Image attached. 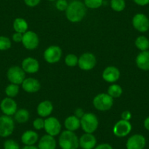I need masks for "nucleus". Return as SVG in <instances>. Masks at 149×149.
<instances>
[{
  "instance_id": "f03ea898",
  "label": "nucleus",
  "mask_w": 149,
  "mask_h": 149,
  "mask_svg": "<svg viewBox=\"0 0 149 149\" xmlns=\"http://www.w3.org/2000/svg\"><path fill=\"white\" fill-rule=\"evenodd\" d=\"M58 145L61 149H78L79 138L74 132L64 130L60 134Z\"/></svg>"
},
{
  "instance_id": "6e6552de",
  "label": "nucleus",
  "mask_w": 149,
  "mask_h": 149,
  "mask_svg": "<svg viewBox=\"0 0 149 149\" xmlns=\"http://www.w3.org/2000/svg\"><path fill=\"white\" fill-rule=\"evenodd\" d=\"M97 64L96 56L91 53H85L83 54L78 58V65L82 70L88 71L94 68Z\"/></svg>"
},
{
  "instance_id": "bb28decb",
  "label": "nucleus",
  "mask_w": 149,
  "mask_h": 149,
  "mask_svg": "<svg viewBox=\"0 0 149 149\" xmlns=\"http://www.w3.org/2000/svg\"><path fill=\"white\" fill-rule=\"evenodd\" d=\"M123 89L118 84H112L107 88V94L113 98H118L121 96Z\"/></svg>"
},
{
  "instance_id": "79ce46f5",
  "label": "nucleus",
  "mask_w": 149,
  "mask_h": 149,
  "mask_svg": "<svg viewBox=\"0 0 149 149\" xmlns=\"http://www.w3.org/2000/svg\"><path fill=\"white\" fill-rule=\"evenodd\" d=\"M143 125L144 127L146 128V130H147L148 131H149V116L145 119L144 123H143Z\"/></svg>"
},
{
  "instance_id": "72a5a7b5",
  "label": "nucleus",
  "mask_w": 149,
  "mask_h": 149,
  "mask_svg": "<svg viewBox=\"0 0 149 149\" xmlns=\"http://www.w3.org/2000/svg\"><path fill=\"white\" fill-rule=\"evenodd\" d=\"M68 5L67 0H56V8L59 11H66Z\"/></svg>"
},
{
  "instance_id": "473e14b6",
  "label": "nucleus",
  "mask_w": 149,
  "mask_h": 149,
  "mask_svg": "<svg viewBox=\"0 0 149 149\" xmlns=\"http://www.w3.org/2000/svg\"><path fill=\"white\" fill-rule=\"evenodd\" d=\"M3 147L4 149H21L19 144L13 139H8L5 140L3 144Z\"/></svg>"
},
{
  "instance_id": "412c9836",
  "label": "nucleus",
  "mask_w": 149,
  "mask_h": 149,
  "mask_svg": "<svg viewBox=\"0 0 149 149\" xmlns=\"http://www.w3.org/2000/svg\"><path fill=\"white\" fill-rule=\"evenodd\" d=\"M37 147L39 149H56V140L54 137L47 134L40 139Z\"/></svg>"
},
{
  "instance_id": "c85d7f7f",
  "label": "nucleus",
  "mask_w": 149,
  "mask_h": 149,
  "mask_svg": "<svg viewBox=\"0 0 149 149\" xmlns=\"http://www.w3.org/2000/svg\"><path fill=\"white\" fill-rule=\"evenodd\" d=\"M110 7L116 12H121L126 8L125 0H111Z\"/></svg>"
},
{
  "instance_id": "58836bf2",
  "label": "nucleus",
  "mask_w": 149,
  "mask_h": 149,
  "mask_svg": "<svg viewBox=\"0 0 149 149\" xmlns=\"http://www.w3.org/2000/svg\"><path fill=\"white\" fill-rule=\"evenodd\" d=\"M84 114H85V113H84V110H83L82 108H77L76 110H74V115L77 118H80V119H81V118L84 116Z\"/></svg>"
},
{
  "instance_id": "6ab92c4d",
  "label": "nucleus",
  "mask_w": 149,
  "mask_h": 149,
  "mask_svg": "<svg viewBox=\"0 0 149 149\" xmlns=\"http://www.w3.org/2000/svg\"><path fill=\"white\" fill-rule=\"evenodd\" d=\"M136 65L143 71L149 70V51H141L137 56L135 59Z\"/></svg>"
},
{
  "instance_id": "a18cd8bd",
  "label": "nucleus",
  "mask_w": 149,
  "mask_h": 149,
  "mask_svg": "<svg viewBox=\"0 0 149 149\" xmlns=\"http://www.w3.org/2000/svg\"><path fill=\"white\" fill-rule=\"evenodd\" d=\"M72 1H74V0H72Z\"/></svg>"
},
{
  "instance_id": "f3484780",
  "label": "nucleus",
  "mask_w": 149,
  "mask_h": 149,
  "mask_svg": "<svg viewBox=\"0 0 149 149\" xmlns=\"http://www.w3.org/2000/svg\"><path fill=\"white\" fill-rule=\"evenodd\" d=\"M97 145V139L93 134L85 133L79 138V146L82 149H93Z\"/></svg>"
},
{
  "instance_id": "39448f33",
  "label": "nucleus",
  "mask_w": 149,
  "mask_h": 149,
  "mask_svg": "<svg viewBox=\"0 0 149 149\" xmlns=\"http://www.w3.org/2000/svg\"><path fill=\"white\" fill-rule=\"evenodd\" d=\"M15 129V121L9 116H0V137H8L13 134Z\"/></svg>"
},
{
  "instance_id": "f704fd0d",
  "label": "nucleus",
  "mask_w": 149,
  "mask_h": 149,
  "mask_svg": "<svg viewBox=\"0 0 149 149\" xmlns=\"http://www.w3.org/2000/svg\"><path fill=\"white\" fill-rule=\"evenodd\" d=\"M45 126V120H43L41 118H37L33 121V127L35 130H40L42 129H44Z\"/></svg>"
},
{
  "instance_id": "e433bc0d",
  "label": "nucleus",
  "mask_w": 149,
  "mask_h": 149,
  "mask_svg": "<svg viewBox=\"0 0 149 149\" xmlns=\"http://www.w3.org/2000/svg\"><path fill=\"white\" fill-rule=\"evenodd\" d=\"M12 39L14 42H22L23 39V34L19 32H15L13 34Z\"/></svg>"
},
{
  "instance_id": "9b49d317",
  "label": "nucleus",
  "mask_w": 149,
  "mask_h": 149,
  "mask_svg": "<svg viewBox=\"0 0 149 149\" xmlns=\"http://www.w3.org/2000/svg\"><path fill=\"white\" fill-rule=\"evenodd\" d=\"M0 109L4 115L12 116L18 110V105L15 100L10 97H5L0 103Z\"/></svg>"
},
{
  "instance_id": "0eeeda50",
  "label": "nucleus",
  "mask_w": 149,
  "mask_h": 149,
  "mask_svg": "<svg viewBox=\"0 0 149 149\" xmlns=\"http://www.w3.org/2000/svg\"><path fill=\"white\" fill-rule=\"evenodd\" d=\"M62 56L61 48L58 45H51L44 51L43 57L49 64H56L60 61Z\"/></svg>"
},
{
  "instance_id": "a19ab883",
  "label": "nucleus",
  "mask_w": 149,
  "mask_h": 149,
  "mask_svg": "<svg viewBox=\"0 0 149 149\" xmlns=\"http://www.w3.org/2000/svg\"><path fill=\"white\" fill-rule=\"evenodd\" d=\"M133 1L139 6H146L149 4V0H133Z\"/></svg>"
},
{
  "instance_id": "aec40b11",
  "label": "nucleus",
  "mask_w": 149,
  "mask_h": 149,
  "mask_svg": "<svg viewBox=\"0 0 149 149\" xmlns=\"http://www.w3.org/2000/svg\"><path fill=\"white\" fill-rule=\"evenodd\" d=\"M54 110V106L49 100H45L40 103L37 107V114L42 118L48 117Z\"/></svg>"
},
{
  "instance_id": "c03bdc74",
  "label": "nucleus",
  "mask_w": 149,
  "mask_h": 149,
  "mask_svg": "<svg viewBox=\"0 0 149 149\" xmlns=\"http://www.w3.org/2000/svg\"><path fill=\"white\" fill-rule=\"evenodd\" d=\"M48 1H50V2H54V1H56V0H48Z\"/></svg>"
},
{
  "instance_id": "dca6fc26",
  "label": "nucleus",
  "mask_w": 149,
  "mask_h": 149,
  "mask_svg": "<svg viewBox=\"0 0 149 149\" xmlns=\"http://www.w3.org/2000/svg\"><path fill=\"white\" fill-rule=\"evenodd\" d=\"M21 67L25 72L33 74L38 72L40 69V64L36 58L32 57H27L23 60Z\"/></svg>"
},
{
  "instance_id": "2f4dec72",
  "label": "nucleus",
  "mask_w": 149,
  "mask_h": 149,
  "mask_svg": "<svg viewBox=\"0 0 149 149\" xmlns=\"http://www.w3.org/2000/svg\"><path fill=\"white\" fill-rule=\"evenodd\" d=\"M65 64H67L68 67H74L76 66L78 63V58L77 57L76 55L74 54H68L67 56L65 57Z\"/></svg>"
},
{
  "instance_id": "393cba45",
  "label": "nucleus",
  "mask_w": 149,
  "mask_h": 149,
  "mask_svg": "<svg viewBox=\"0 0 149 149\" xmlns=\"http://www.w3.org/2000/svg\"><path fill=\"white\" fill-rule=\"evenodd\" d=\"M14 119L19 124H24L29 119V113L25 108H21L17 110L14 114Z\"/></svg>"
},
{
  "instance_id": "a211bd4d",
  "label": "nucleus",
  "mask_w": 149,
  "mask_h": 149,
  "mask_svg": "<svg viewBox=\"0 0 149 149\" xmlns=\"http://www.w3.org/2000/svg\"><path fill=\"white\" fill-rule=\"evenodd\" d=\"M22 88L28 93H36L40 89V83L34 78H25L22 83Z\"/></svg>"
},
{
  "instance_id": "2eb2a0df",
  "label": "nucleus",
  "mask_w": 149,
  "mask_h": 149,
  "mask_svg": "<svg viewBox=\"0 0 149 149\" xmlns=\"http://www.w3.org/2000/svg\"><path fill=\"white\" fill-rule=\"evenodd\" d=\"M119 70L113 66L106 67L102 72V78L107 83H115L120 78Z\"/></svg>"
},
{
  "instance_id": "7ed1b4c3",
  "label": "nucleus",
  "mask_w": 149,
  "mask_h": 149,
  "mask_svg": "<svg viewBox=\"0 0 149 149\" xmlns=\"http://www.w3.org/2000/svg\"><path fill=\"white\" fill-rule=\"evenodd\" d=\"M98 126V118L94 113H87L81 118V127L86 133L92 134L97 130Z\"/></svg>"
},
{
  "instance_id": "5701e85b",
  "label": "nucleus",
  "mask_w": 149,
  "mask_h": 149,
  "mask_svg": "<svg viewBox=\"0 0 149 149\" xmlns=\"http://www.w3.org/2000/svg\"><path fill=\"white\" fill-rule=\"evenodd\" d=\"M64 127L66 130L74 132L81 127V119L77 118L75 116H70L67 117L64 121Z\"/></svg>"
},
{
  "instance_id": "ea45409f",
  "label": "nucleus",
  "mask_w": 149,
  "mask_h": 149,
  "mask_svg": "<svg viewBox=\"0 0 149 149\" xmlns=\"http://www.w3.org/2000/svg\"><path fill=\"white\" fill-rule=\"evenodd\" d=\"M94 149H113L108 143H101L94 148Z\"/></svg>"
},
{
  "instance_id": "423d86ee",
  "label": "nucleus",
  "mask_w": 149,
  "mask_h": 149,
  "mask_svg": "<svg viewBox=\"0 0 149 149\" xmlns=\"http://www.w3.org/2000/svg\"><path fill=\"white\" fill-rule=\"evenodd\" d=\"M7 77L10 84L20 85L22 84L26 78V72L22 67L18 66H13L10 67L7 72Z\"/></svg>"
},
{
  "instance_id": "cd10ccee",
  "label": "nucleus",
  "mask_w": 149,
  "mask_h": 149,
  "mask_svg": "<svg viewBox=\"0 0 149 149\" xmlns=\"http://www.w3.org/2000/svg\"><path fill=\"white\" fill-rule=\"evenodd\" d=\"M19 85L10 84L5 88V94L8 97L13 98L16 97L19 93Z\"/></svg>"
},
{
  "instance_id": "a878e982",
  "label": "nucleus",
  "mask_w": 149,
  "mask_h": 149,
  "mask_svg": "<svg viewBox=\"0 0 149 149\" xmlns=\"http://www.w3.org/2000/svg\"><path fill=\"white\" fill-rule=\"evenodd\" d=\"M135 46L141 51H148L149 49V40L145 36H139L135 40Z\"/></svg>"
},
{
  "instance_id": "4468645a",
  "label": "nucleus",
  "mask_w": 149,
  "mask_h": 149,
  "mask_svg": "<svg viewBox=\"0 0 149 149\" xmlns=\"http://www.w3.org/2000/svg\"><path fill=\"white\" fill-rule=\"evenodd\" d=\"M146 145V140L142 134H135L129 137L127 141V149H144Z\"/></svg>"
},
{
  "instance_id": "c9c22d12",
  "label": "nucleus",
  "mask_w": 149,
  "mask_h": 149,
  "mask_svg": "<svg viewBox=\"0 0 149 149\" xmlns=\"http://www.w3.org/2000/svg\"><path fill=\"white\" fill-rule=\"evenodd\" d=\"M26 5L30 8H34L37 6L40 2L41 0H24Z\"/></svg>"
},
{
  "instance_id": "20e7f679",
  "label": "nucleus",
  "mask_w": 149,
  "mask_h": 149,
  "mask_svg": "<svg viewBox=\"0 0 149 149\" xmlns=\"http://www.w3.org/2000/svg\"><path fill=\"white\" fill-rule=\"evenodd\" d=\"M93 104L94 107L100 111H107L113 104V98L108 94L101 93L94 97Z\"/></svg>"
},
{
  "instance_id": "c756f323",
  "label": "nucleus",
  "mask_w": 149,
  "mask_h": 149,
  "mask_svg": "<svg viewBox=\"0 0 149 149\" xmlns=\"http://www.w3.org/2000/svg\"><path fill=\"white\" fill-rule=\"evenodd\" d=\"M12 45V42L10 38L5 36H0V51H7L10 49Z\"/></svg>"
},
{
  "instance_id": "b1692460",
  "label": "nucleus",
  "mask_w": 149,
  "mask_h": 149,
  "mask_svg": "<svg viewBox=\"0 0 149 149\" xmlns=\"http://www.w3.org/2000/svg\"><path fill=\"white\" fill-rule=\"evenodd\" d=\"M13 29L15 32L24 34L28 31V24L24 18H17L13 21Z\"/></svg>"
},
{
  "instance_id": "7c9ffc66",
  "label": "nucleus",
  "mask_w": 149,
  "mask_h": 149,
  "mask_svg": "<svg viewBox=\"0 0 149 149\" xmlns=\"http://www.w3.org/2000/svg\"><path fill=\"white\" fill-rule=\"evenodd\" d=\"M84 5L90 9H97L103 4V0H84Z\"/></svg>"
},
{
  "instance_id": "4c0bfd02",
  "label": "nucleus",
  "mask_w": 149,
  "mask_h": 149,
  "mask_svg": "<svg viewBox=\"0 0 149 149\" xmlns=\"http://www.w3.org/2000/svg\"><path fill=\"white\" fill-rule=\"evenodd\" d=\"M121 119L124 121H129L132 118V113L129 110H125L121 113Z\"/></svg>"
},
{
  "instance_id": "1a4fd4ad",
  "label": "nucleus",
  "mask_w": 149,
  "mask_h": 149,
  "mask_svg": "<svg viewBox=\"0 0 149 149\" xmlns=\"http://www.w3.org/2000/svg\"><path fill=\"white\" fill-rule=\"evenodd\" d=\"M22 44L27 50H34L38 47L40 43L39 37L32 31H27L23 34Z\"/></svg>"
},
{
  "instance_id": "9d476101",
  "label": "nucleus",
  "mask_w": 149,
  "mask_h": 149,
  "mask_svg": "<svg viewBox=\"0 0 149 149\" xmlns=\"http://www.w3.org/2000/svg\"><path fill=\"white\" fill-rule=\"evenodd\" d=\"M44 130L48 134L55 137L61 132V124L55 117H48L45 120Z\"/></svg>"
},
{
  "instance_id": "37998d69",
  "label": "nucleus",
  "mask_w": 149,
  "mask_h": 149,
  "mask_svg": "<svg viewBox=\"0 0 149 149\" xmlns=\"http://www.w3.org/2000/svg\"><path fill=\"white\" fill-rule=\"evenodd\" d=\"M21 149H39L38 147H36L34 146H25Z\"/></svg>"
},
{
  "instance_id": "ddd939ff",
  "label": "nucleus",
  "mask_w": 149,
  "mask_h": 149,
  "mask_svg": "<svg viewBox=\"0 0 149 149\" xmlns=\"http://www.w3.org/2000/svg\"><path fill=\"white\" fill-rule=\"evenodd\" d=\"M132 124L129 121L119 120L113 127V134L118 137H124L132 131Z\"/></svg>"
},
{
  "instance_id": "f8f14e48",
  "label": "nucleus",
  "mask_w": 149,
  "mask_h": 149,
  "mask_svg": "<svg viewBox=\"0 0 149 149\" xmlns=\"http://www.w3.org/2000/svg\"><path fill=\"white\" fill-rule=\"evenodd\" d=\"M132 25L140 32H146L149 29V19L145 14L137 13L132 18Z\"/></svg>"
},
{
  "instance_id": "4be33fe9",
  "label": "nucleus",
  "mask_w": 149,
  "mask_h": 149,
  "mask_svg": "<svg viewBox=\"0 0 149 149\" xmlns=\"http://www.w3.org/2000/svg\"><path fill=\"white\" fill-rule=\"evenodd\" d=\"M39 139V135L36 132L27 130L21 135V142L25 146H34Z\"/></svg>"
},
{
  "instance_id": "f257e3e1",
  "label": "nucleus",
  "mask_w": 149,
  "mask_h": 149,
  "mask_svg": "<svg viewBox=\"0 0 149 149\" xmlns=\"http://www.w3.org/2000/svg\"><path fill=\"white\" fill-rule=\"evenodd\" d=\"M66 17L72 23H78L82 21L86 14V7L84 2L74 0L69 3L66 10Z\"/></svg>"
}]
</instances>
